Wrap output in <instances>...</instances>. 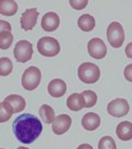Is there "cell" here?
Returning a JSON list of instances; mask_svg holds the SVG:
<instances>
[{
	"instance_id": "cell-13",
	"label": "cell",
	"mask_w": 132,
	"mask_h": 149,
	"mask_svg": "<svg viewBox=\"0 0 132 149\" xmlns=\"http://www.w3.org/2000/svg\"><path fill=\"white\" fill-rule=\"evenodd\" d=\"M81 125L88 131H93V130L97 129L101 125V118L94 112H89L83 116Z\"/></svg>"
},
{
	"instance_id": "cell-20",
	"label": "cell",
	"mask_w": 132,
	"mask_h": 149,
	"mask_svg": "<svg viewBox=\"0 0 132 149\" xmlns=\"http://www.w3.org/2000/svg\"><path fill=\"white\" fill-rule=\"evenodd\" d=\"M14 111L13 108L9 103H6L3 100L2 103H0V123H6L12 118Z\"/></svg>"
},
{
	"instance_id": "cell-21",
	"label": "cell",
	"mask_w": 132,
	"mask_h": 149,
	"mask_svg": "<svg viewBox=\"0 0 132 149\" xmlns=\"http://www.w3.org/2000/svg\"><path fill=\"white\" fill-rule=\"evenodd\" d=\"M83 96L85 108H91L95 106V104L97 103V95L94 91L92 90H85L81 93Z\"/></svg>"
},
{
	"instance_id": "cell-4",
	"label": "cell",
	"mask_w": 132,
	"mask_h": 149,
	"mask_svg": "<svg viewBox=\"0 0 132 149\" xmlns=\"http://www.w3.org/2000/svg\"><path fill=\"white\" fill-rule=\"evenodd\" d=\"M37 50L42 56L46 57H53L59 53L60 51V45L57 39L53 37H42L38 40Z\"/></svg>"
},
{
	"instance_id": "cell-25",
	"label": "cell",
	"mask_w": 132,
	"mask_h": 149,
	"mask_svg": "<svg viewBox=\"0 0 132 149\" xmlns=\"http://www.w3.org/2000/svg\"><path fill=\"white\" fill-rule=\"evenodd\" d=\"M70 4L75 10H83L88 4V0H70Z\"/></svg>"
},
{
	"instance_id": "cell-17",
	"label": "cell",
	"mask_w": 132,
	"mask_h": 149,
	"mask_svg": "<svg viewBox=\"0 0 132 149\" xmlns=\"http://www.w3.org/2000/svg\"><path fill=\"white\" fill-rule=\"evenodd\" d=\"M18 10V4L14 0H0V14L4 16H13Z\"/></svg>"
},
{
	"instance_id": "cell-15",
	"label": "cell",
	"mask_w": 132,
	"mask_h": 149,
	"mask_svg": "<svg viewBox=\"0 0 132 149\" xmlns=\"http://www.w3.org/2000/svg\"><path fill=\"white\" fill-rule=\"evenodd\" d=\"M4 102L9 103L13 108L14 113H18L21 112L24 108H26V100L17 94H10L4 98Z\"/></svg>"
},
{
	"instance_id": "cell-18",
	"label": "cell",
	"mask_w": 132,
	"mask_h": 149,
	"mask_svg": "<svg viewBox=\"0 0 132 149\" xmlns=\"http://www.w3.org/2000/svg\"><path fill=\"white\" fill-rule=\"evenodd\" d=\"M77 24L79 29L83 30V32H90L94 29L95 26V19L92 15L83 14L78 18Z\"/></svg>"
},
{
	"instance_id": "cell-6",
	"label": "cell",
	"mask_w": 132,
	"mask_h": 149,
	"mask_svg": "<svg viewBox=\"0 0 132 149\" xmlns=\"http://www.w3.org/2000/svg\"><path fill=\"white\" fill-rule=\"evenodd\" d=\"M33 56V46L28 40H20L14 48V57L18 63H26Z\"/></svg>"
},
{
	"instance_id": "cell-22",
	"label": "cell",
	"mask_w": 132,
	"mask_h": 149,
	"mask_svg": "<svg viewBox=\"0 0 132 149\" xmlns=\"http://www.w3.org/2000/svg\"><path fill=\"white\" fill-rule=\"evenodd\" d=\"M13 70V63L8 57L0 58V76H8Z\"/></svg>"
},
{
	"instance_id": "cell-28",
	"label": "cell",
	"mask_w": 132,
	"mask_h": 149,
	"mask_svg": "<svg viewBox=\"0 0 132 149\" xmlns=\"http://www.w3.org/2000/svg\"><path fill=\"white\" fill-rule=\"evenodd\" d=\"M125 53H126V56L128 58H131L132 59V42H129L127 45L126 50H125Z\"/></svg>"
},
{
	"instance_id": "cell-14",
	"label": "cell",
	"mask_w": 132,
	"mask_h": 149,
	"mask_svg": "<svg viewBox=\"0 0 132 149\" xmlns=\"http://www.w3.org/2000/svg\"><path fill=\"white\" fill-rule=\"evenodd\" d=\"M116 134L121 141H130L132 140V123L125 120L122 122L116 127Z\"/></svg>"
},
{
	"instance_id": "cell-16",
	"label": "cell",
	"mask_w": 132,
	"mask_h": 149,
	"mask_svg": "<svg viewBox=\"0 0 132 149\" xmlns=\"http://www.w3.org/2000/svg\"><path fill=\"white\" fill-rule=\"evenodd\" d=\"M67 107L72 111H79L85 108L83 96L81 93H73L67 98Z\"/></svg>"
},
{
	"instance_id": "cell-8",
	"label": "cell",
	"mask_w": 132,
	"mask_h": 149,
	"mask_svg": "<svg viewBox=\"0 0 132 149\" xmlns=\"http://www.w3.org/2000/svg\"><path fill=\"white\" fill-rule=\"evenodd\" d=\"M88 52L91 57L103 59L107 54V47L101 38H92L88 42Z\"/></svg>"
},
{
	"instance_id": "cell-3",
	"label": "cell",
	"mask_w": 132,
	"mask_h": 149,
	"mask_svg": "<svg viewBox=\"0 0 132 149\" xmlns=\"http://www.w3.org/2000/svg\"><path fill=\"white\" fill-rule=\"evenodd\" d=\"M41 80V72L37 67H29L21 77V85L24 90L33 91L39 86Z\"/></svg>"
},
{
	"instance_id": "cell-7",
	"label": "cell",
	"mask_w": 132,
	"mask_h": 149,
	"mask_svg": "<svg viewBox=\"0 0 132 149\" xmlns=\"http://www.w3.org/2000/svg\"><path fill=\"white\" fill-rule=\"evenodd\" d=\"M129 110V104L125 98H115V100H111L107 106V111L113 118L125 116L128 114Z\"/></svg>"
},
{
	"instance_id": "cell-11",
	"label": "cell",
	"mask_w": 132,
	"mask_h": 149,
	"mask_svg": "<svg viewBox=\"0 0 132 149\" xmlns=\"http://www.w3.org/2000/svg\"><path fill=\"white\" fill-rule=\"evenodd\" d=\"M59 23H60L59 16L54 12H49L43 15L41 19V28L46 32H54L59 26Z\"/></svg>"
},
{
	"instance_id": "cell-9",
	"label": "cell",
	"mask_w": 132,
	"mask_h": 149,
	"mask_svg": "<svg viewBox=\"0 0 132 149\" xmlns=\"http://www.w3.org/2000/svg\"><path fill=\"white\" fill-rule=\"evenodd\" d=\"M38 16H39V13H38L37 9L33 8V9L26 10L24 13L21 15L20 18L21 28L24 31H31V30H33V28L36 26Z\"/></svg>"
},
{
	"instance_id": "cell-5",
	"label": "cell",
	"mask_w": 132,
	"mask_h": 149,
	"mask_svg": "<svg viewBox=\"0 0 132 149\" xmlns=\"http://www.w3.org/2000/svg\"><path fill=\"white\" fill-rule=\"evenodd\" d=\"M107 38L110 45L115 49H118L123 46L125 40V31L121 23L117 21L110 23L107 29Z\"/></svg>"
},
{
	"instance_id": "cell-24",
	"label": "cell",
	"mask_w": 132,
	"mask_h": 149,
	"mask_svg": "<svg viewBox=\"0 0 132 149\" xmlns=\"http://www.w3.org/2000/svg\"><path fill=\"white\" fill-rule=\"evenodd\" d=\"M98 149H116L115 141L111 136H103L98 142Z\"/></svg>"
},
{
	"instance_id": "cell-2",
	"label": "cell",
	"mask_w": 132,
	"mask_h": 149,
	"mask_svg": "<svg viewBox=\"0 0 132 149\" xmlns=\"http://www.w3.org/2000/svg\"><path fill=\"white\" fill-rule=\"evenodd\" d=\"M78 77L86 84H94L101 77V70L95 63H83L78 67Z\"/></svg>"
},
{
	"instance_id": "cell-30",
	"label": "cell",
	"mask_w": 132,
	"mask_h": 149,
	"mask_svg": "<svg viewBox=\"0 0 132 149\" xmlns=\"http://www.w3.org/2000/svg\"><path fill=\"white\" fill-rule=\"evenodd\" d=\"M17 149H29V148H26V147H23V146H21V147H18Z\"/></svg>"
},
{
	"instance_id": "cell-29",
	"label": "cell",
	"mask_w": 132,
	"mask_h": 149,
	"mask_svg": "<svg viewBox=\"0 0 132 149\" xmlns=\"http://www.w3.org/2000/svg\"><path fill=\"white\" fill-rule=\"evenodd\" d=\"M77 149H93V147L90 144H81L77 147Z\"/></svg>"
},
{
	"instance_id": "cell-12",
	"label": "cell",
	"mask_w": 132,
	"mask_h": 149,
	"mask_svg": "<svg viewBox=\"0 0 132 149\" xmlns=\"http://www.w3.org/2000/svg\"><path fill=\"white\" fill-rule=\"evenodd\" d=\"M48 92L49 94L53 97H61L66 94L67 92V84L63 81V79L59 78H55V79L51 80L48 86Z\"/></svg>"
},
{
	"instance_id": "cell-19",
	"label": "cell",
	"mask_w": 132,
	"mask_h": 149,
	"mask_svg": "<svg viewBox=\"0 0 132 149\" xmlns=\"http://www.w3.org/2000/svg\"><path fill=\"white\" fill-rule=\"evenodd\" d=\"M39 114L44 124H52L55 120V112L51 106L49 105H42L39 109Z\"/></svg>"
},
{
	"instance_id": "cell-1",
	"label": "cell",
	"mask_w": 132,
	"mask_h": 149,
	"mask_svg": "<svg viewBox=\"0 0 132 149\" xmlns=\"http://www.w3.org/2000/svg\"><path fill=\"white\" fill-rule=\"evenodd\" d=\"M14 134L19 142L23 144H31L40 135L42 131V124L40 120L31 114L24 113L16 118L13 123Z\"/></svg>"
},
{
	"instance_id": "cell-23",
	"label": "cell",
	"mask_w": 132,
	"mask_h": 149,
	"mask_svg": "<svg viewBox=\"0 0 132 149\" xmlns=\"http://www.w3.org/2000/svg\"><path fill=\"white\" fill-rule=\"evenodd\" d=\"M13 39H14V36L11 32H4L2 34H0V49H9L13 43Z\"/></svg>"
},
{
	"instance_id": "cell-10",
	"label": "cell",
	"mask_w": 132,
	"mask_h": 149,
	"mask_svg": "<svg viewBox=\"0 0 132 149\" xmlns=\"http://www.w3.org/2000/svg\"><path fill=\"white\" fill-rule=\"evenodd\" d=\"M72 124V118L68 114H60L56 116L52 123V130L55 134L61 135L70 129Z\"/></svg>"
},
{
	"instance_id": "cell-26",
	"label": "cell",
	"mask_w": 132,
	"mask_h": 149,
	"mask_svg": "<svg viewBox=\"0 0 132 149\" xmlns=\"http://www.w3.org/2000/svg\"><path fill=\"white\" fill-rule=\"evenodd\" d=\"M12 26L10 22L4 21V20H0V34H2L4 32H11Z\"/></svg>"
},
{
	"instance_id": "cell-27",
	"label": "cell",
	"mask_w": 132,
	"mask_h": 149,
	"mask_svg": "<svg viewBox=\"0 0 132 149\" xmlns=\"http://www.w3.org/2000/svg\"><path fill=\"white\" fill-rule=\"evenodd\" d=\"M124 76L128 81H131L132 83V63L128 65V66L125 68L124 70Z\"/></svg>"
}]
</instances>
